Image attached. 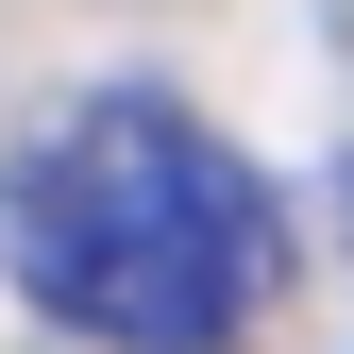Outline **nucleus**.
Instances as JSON below:
<instances>
[{
    "label": "nucleus",
    "instance_id": "1",
    "mask_svg": "<svg viewBox=\"0 0 354 354\" xmlns=\"http://www.w3.org/2000/svg\"><path fill=\"white\" fill-rule=\"evenodd\" d=\"M0 253L102 354H219L270 304L287 219H270V186H253L186 102L102 84V102H68L51 136L0 169Z\"/></svg>",
    "mask_w": 354,
    "mask_h": 354
}]
</instances>
